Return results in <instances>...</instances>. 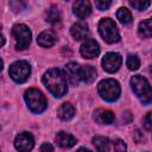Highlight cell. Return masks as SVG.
<instances>
[{
    "instance_id": "obj_6",
    "label": "cell",
    "mask_w": 152,
    "mask_h": 152,
    "mask_svg": "<svg viewBox=\"0 0 152 152\" xmlns=\"http://www.w3.org/2000/svg\"><path fill=\"white\" fill-rule=\"evenodd\" d=\"M12 34L15 42V48L18 50H25L31 43L32 33L30 28L24 24H15L12 28Z\"/></svg>"
},
{
    "instance_id": "obj_22",
    "label": "cell",
    "mask_w": 152,
    "mask_h": 152,
    "mask_svg": "<svg viewBox=\"0 0 152 152\" xmlns=\"http://www.w3.org/2000/svg\"><path fill=\"white\" fill-rule=\"evenodd\" d=\"M116 18L119 19V21L124 25H128L132 23V14L131 12L126 8V7H120L116 12Z\"/></svg>"
},
{
    "instance_id": "obj_8",
    "label": "cell",
    "mask_w": 152,
    "mask_h": 152,
    "mask_svg": "<svg viewBox=\"0 0 152 152\" xmlns=\"http://www.w3.org/2000/svg\"><path fill=\"white\" fill-rule=\"evenodd\" d=\"M14 146L19 152H30L34 146V139L31 133H19L14 139Z\"/></svg>"
},
{
    "instance_id": "obj_15",
    "label": "cell",
    "mask_w": 152,
    "mask_h": 152,
    "mask_svg": "<svg viewBox=\"0 0 152 152\" xmlns=\"http://www.w3.org/2000/svg\"><path fill=\"white\" fill-rule=\"evenodd\" d=\"M56 141L63 148H70L76 144V139L66 132H58L56 135Z\"/></svg>"
},
{
    "instance_id": "obj_14",
    "label": "cell",
    "mask_w": 152,
    "mask_h": 152,
    "mask_svg": "<svg viewBox=\"0 0 152 152\" xmlns=\"http://www.w3.org/2000/svg\"><path fill=\"white\" fill-rule=\"evenodd\" d=\"M94 119L96 122L99 124H104V125H108V124H112L114 121V114L113 112H110L109 109H97L95 110L94 113Z\"/></svg>"
},
{
    "instance_id": "obj_3",
    "label": "cell",
    "mask_w": 152,
    "mask_h": 152,
    "mask_svg": "<svg viewBox=\"0 0 152 152\" xmlns=\"http://www.w3.org/2000/svg\"><path fill=\"white\" fill-rule=\"evenodd\" d=\"M131 86L133 91L135 93V95L138 97H140V100L142 101V103H150L151 99H152V91H151V87L150 83L147 82V80L145 77H142L141 75H135L131 78Z\"/></svg>"
},
{
    "instance_id": "obj_9",
    "label": "cell",
    "mask_w": 152,
    "mask_h": 152,
    "mask_svg": "<svg viewBox=\"0 0 152 152\" xmlns=\"http://www.w3.org/2000/svg\"><path fill=\"white\" fill-rule=\"evenodd\" d=\"M122 58L118 52H108L102 58V66L107 72H115L121 66Z\"/></svg>"
},
{
    "instance_id": "obj_31",
    "label": "cell",
    "mask_w": 152,
    "mask_h": 152,
    "mask_svg": "<svg viewBox=\"0 0 152 152\" xmlns=\"http://www.w3.org/2000/svg\"><path fill=\"white\" fill-rule=\"evenodd\" d=\"M2 66H4V63H2V61L0 59V71L2 70Z\"/></svg>"
},
{
    "instance_id": "obj_23",
    "label": "cell",
    "mask_w": 152,
    "mask_h": 152,
    "mask_svg": "<svg viewBox=\"0 0 152 152\" xmlns=\"http://www.w3.org/2000/svg\"><path fill=\"white\" fill-rule=\"evenodd\" d=\"M126 65L128 66L129 70H137L140 66V61H139L138 56L137 55H128L127 61H126Z\"/></svg>"
},
{
    "instance_id": "obj_30",
    "label": "cell",
    "mask_w": 152,
    "mask_h": 152,
    "mask_svg": "<svg viewBox=\"0 0 152 152\" xmlns=\"http://www.w3.org/2000/svg\"><path fill=\"white\" fill-rule=\"evenodd\" d=\"M76 152H91V151H89V150H87V148H83V147H82V148H78Z\"/></svg>"
},
{
    "instance_id": "obj_5",
    "label": "cell",
    "mask_w": 152,
    "mask_h": 152,
    "mask_svg": "<svg viewBox=\"0 0 152 152\" xmlns=\"http://www.w3.org/2000/svg\"><path fill=\"white\" fill-rule=\"evenodd\" d=\"M99 32L101 37L109 44L116 43L120 40V34L115 23L110 18H103L99 23Z\"/></svg>"
},
{
    "instance_id": "obj_13",
    "label": "cell",
    "mask_w": 152,
    "mask_h": 152,
    "mask_svg": "<svg viewBox=\"0 0 152 152\" xmlns=\"http://www.w3.org/2000/svg\"><path fill=\"white\" fill-rule=\"evenodd\" d=\"M57 42V36L53 31L51 30H46V31H43L38 38H37V43L43 46V48H50L55 43Z\"/></svg>"
},
{
    "instance_id": "obj_16",
    "label": "cell",
    "mask_w": 152,
    "mask_h": 152,
    "mask_svg": "<svg viewBox=\"0 0 152 152\" xmlns=\"http://www.w3.org/2000/svg\"><path fill=\"white\" fill-rule=\"evenodd\" d=\"M57 115L61 120L63 121H66V120H70L71 118H74L75 115V108L71 103L69 102H65L63 104L59 106V108L57 109Z\"/></svg>"
},
{
    "instance_id": "obj_10",
    "label": "cell",
    "mask_w": 152,
    "mask_h": 152,
    "mask_svg": "<svg viewBox=\"0 0 152 152\" xmlns=\"http://www.w3.org/2000/svg\"><path fill=\"white\" fill-rule=\"evenodd\" d=\"M80 52L84 58H94L100 53V46L94 39H86L81 44Z\"/></svg>"
},
{
    "instance_id": "obj_12",
    "label": "cell",
    "mask_w": 152,
    "mask_h": 152,
    "mask_svg": "<svg viewBox=\"0 0 152 152\" xmlns=\"http://www.w3.org/2000/svg\"><path fill=\"white\" fill-rule=\"evenodd\" d=\"M74 13L80 19H86L91 13V7H90L89 1L80 0V1L74 2Z\"/></svg>"
},
{
    "instance_id": "obj_24",
    "label": "cell",
    "mask_w": 152,
    "mask_h": 152,
    "mask_svg": "<svg viewBox=\"0 0 152 152\" xmlns=\"http://www.w3.org/2000/svg\"><path fill=\"white\" fill-rule=\"evenodd\" d=\"M129 5L138 11H144L151 5V1H129Z\"/></svg>"
},
{
    "instance_id": "obj_28",
    "label": "cell",
    "mask_w": 152,
    "mask_h": 152,
    "mask_svg": "<svg viewBox=\"0 0 152 152\" xmlns=\"http://www.w3.org/2000/svg\"><path fill=\"white\" fill-rule=\"evenodd\" d=\"M40 152H53V146L49 142H44L40 146Z\"/></svg>"
},
{
    "instance_id": "obj_26",
    "label": "cell",
    "mask_w": 152,
    "mask_h": 152,
    "mask_svg": "<svg viewBox=\"0 0 152 152\" xmlns=\"http://www.w3.org/2000/svg\"><path fill=\"white\" fill-rule=\"evenodd\" d=\"M110 1H108V0H97V1H95V6L99 8V10H101V11H103V10H107L109 6H110Z\"/></svg>"
},
{
    "instance_id": "obj_1",
    "label": "cell",
    "mask_w": 152,
    "mask_h": 152,
    "mask_svg": "<svg viewBox=\"0 0 152 152\" xmlns=\"http://www.w3.org/2000/svg\"><path fill=\"white\" fill-rule=\"evenodd\" d=\"M43 83L56 97H62L68 91V81L65 74L57 68L48 70L43 76Z\"/></svg>"
},
{
    "instance_id": "obj_20",
    "label": "cell",
    "mask_w": 152,
    "mask_h": 152,
    "mask_svg": "<svg viewBox=\"0 0 152 152\" xmlns=\"http://www.w3.org/2000/svg\"><path fill=\"white\" fill-rule=\"evenodd\" d=\"M93 144L97 152H109V140L106 137L93 138Z\"/></svg>"
},
{
    "instance_id": "obj_17",
    "label": "cell",
    "mask_w": 152,
    "mask_h": 152,
    "mask_svg": "<svg viewBox=\"0 0 152 152\" xmlns=\"http://www.w3.org/2000/svg\"><path fill=\"white\" fill-rule=\"evenodd\" d=\"M80 78L82 82L91 83L96 78V70L91 65H83L80 70Z\"/></svg>"
},
{
    "instance_id": "obj_29",
    "label": "cell",
    "mask_w": 152,
    "mask_h": 152,
    "mask_svg": "<svg viewBox=\"0 0 152 152\" xmlns=\"http://www.w3.org/2000/svg\"><path fill=\"white\" fill-rule=\"evenodd\" d=\"M4 44H5V37H4V36L0 33V48H1Z\"/></svg>"
},
{
    "instance_id": "obj_2",
    "label": "cell",
    "mask_w": 152,
    "mask_h": 152,
    "mask_svg": "<svg viewBox=\"0 0 152 152\" xmlns=\"http://www.w3.org/2000/svg\"><path fill=\"white\" fill-rule=\"evenodd\" d=\"M24 97H25L26 104L31 112L38 114V113H42L46 109L48 102H46V99L40 90H38L36 88H31V89L25 91Z\"/></svg>"
},
{
    "instance_id": "obj_18",
    "label": "cell",
    "mask_w": 152,
    "mask_h": 152,
    "mask_svg": "<svg viewBox=\"0 0 152 152\" xmlns=\"http://www.w3.org/2000/svg\"><path fill=\"white\" fill-rule=\"evenodd\" d=\"M65 70H66V75L69 76L70 81L76 84L81 81L80 78V70H81V66L77 64V63H68L66 66H65Z\"/></svg>"
},
{
    "instance_id": "obj_4",
    "label": "cell",
    "mask_w": 152,
    "mask_h": 152,
    "mask_svg": "<svg viewBox=\"0 0 152 152\" xmlns=\"http://www.w3.org/2000/svg\"><path fill=\"white\" fill-rule=\"evenodd\" d=\"M97 89H99L101 97L109 102L118 100L120 96V91H121L119 82L113 78H106V80L101 81L99 83Z\"/></svg>"
},
{
    "instance_id": "obj_21",
    "label": "cell",
    "mask_w": 152,
    "mask_h": 152,
    "mask_svg": "<svg viewBox=\"0 0 152 152\" xmlns=\"http://www.w3.org/2000/svg\"><path fill=\"white\" fill-rule=\"evenodd\" d=\"M138 32H139L140 37H142V38H150L151 34H152V20L151 19L142 20L139 24Z\"/></svg>"
},
{
    "instance_id": "obj_7",
    "label": "cell",
    "mask_w": 152,
    "mask_h": 152,
    "mask_svg": "<svg viewBox=\"0 0 152 152\" xmlns=\"http://www.w3.org/2000/svg\"><path fill=\"white\" fill-rule=\"evenodd\" d=\"M31 75V66L26 61H17L10 66V76L17 83H24Z\"/></svg>"
},
{
    "instance_id": "obj_25",
    "label": "cell",
    "mask_w": 152,
    "mask_h": 152,
    "mask_svg": "<svg viewBox=\"0 0 152 152\" xmlns=\"http://www.w3.org/2000/svg\"><path fill=\"white\" fill-rule=\"evenodd\" d=\"M113 145H114V151L115 152H126V150H127V146H126L125 141L121 140V139L115 140Z\"/></svg>"
},
{
    "instance_id": "obj_11",
    "label": "cell",
    "mask_w": 152,
    "mask_h": 152,
    "mask_svg": "<svg viewBox=\"0 0 152 152\" xmlns=\"http://www.w3.org/2000/svg\"><path fill=\"white\" fill-rule=\"evenodd\" d=\"M70 32H71V36L76 40H81V39L87 38V36L89 34V28H88L87 23H84V21H77V23H75L71 26Z\"/></svg>"
},
{
    "instance_id": "obj_27",
    "label": "cell",
    "mask_w": 152,
    "mask_h": 152,
    "mask_svg": "<svg viewBox=\"0 0 152 152\" xmlns=\"http://www.w3.org/2000/svg\"><path fill=\"white\" fill-rule=\"evenodd\" d=\"M144 126H145V128H146L147 131H151V129H152V122H151V113H150V112L146 114V116H145V119H144Z\"/></svg>"
},
{
    "instance_id": "obj_19",
    "label": "cell",
    "mask_w": 152,
    "mask_h": 152,
    "mask_svg": "<svg viewBox=\"0 0 152 152\" xmlns=\"http://www.w3.org/2000/svg\"><path fill=\"white\" fill-rule=\"evenodd\" d=\"M61 19H62V17H61L59 10H58L56 6H51V7L48 10L46 14H45V20H46L48 23L52 24V25H56V24L61 23Z\"/></svg>"
}]
</instances>
